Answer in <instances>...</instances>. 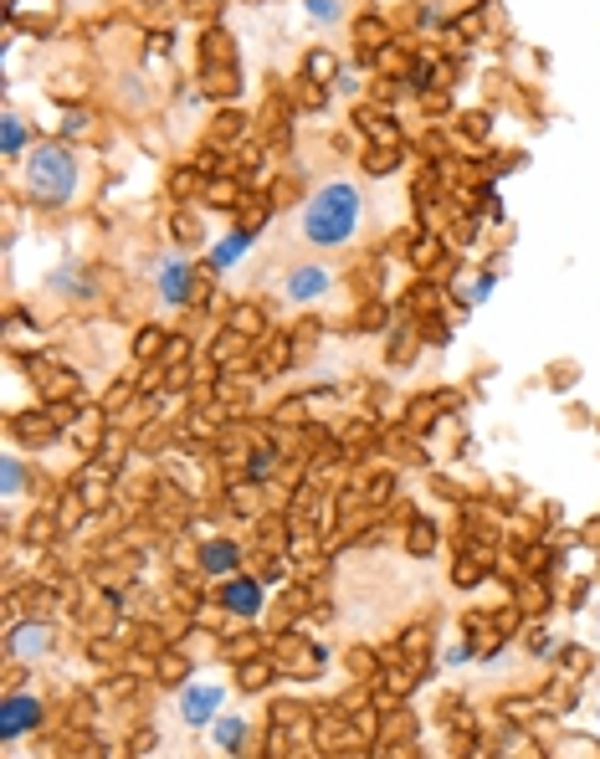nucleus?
Masks as SVG:
<instances>
[{
  "instance_id": "1",
  "label": "nucleus",
  "mask_w": 600,
  "mask_h": 759,
  "mask_svg": "<svg viewBox=\"0 0 600 759\" xmlns=\"http://www.w3.org/2000/svg\"><path fill=\"white\" fill-rule=\"evenodd\" d=\"M293 226H298V241H308L314 252H344L365 226V190L354 180H323L318 190H308Z\"/></svg>"
},
{
  "instance_id": "2",
  "label": "nucleus",
  "mask_w": 600,
  "mask_h": 759,
  "mask_svg": "<svg viewBox=\"0 0 600 759\" xmlns=\"http://www.w3.org/2000/svg\"><path fill=\"white\" fill-rule=\"evenodd\" d=\"M16 169H21V195H26L36 211H67V205L83 195V180H87L83 154L72 150L67 139H42V144H32Z\"/></svg>"
},
{
  "instance_id": "3",
  "label": "nucleus",
  "mask_w": 600,
  "mask_h": 759,
  "mask_svg": "<svg viewBox=\"0 0 600 759\" xmlns=\"http://www.w3.org/2000/svg\"><path fill=\"white\" fill-rule=\"evenodd\" d=\"M150 283H154V298H160L169 313H180V308L196 304L200 272H196V262H190L180 247H165V252L150 257Z\"/></svg>"
},
{
  "instance_id": "4",
  "label": "nucleus",
  "mask_w": 600,
  "mask_h": 759,
  "mask_svg": "<svg viewBox=\"0 0 600 759\" xmlns=\"http://www.w3.org/2000/svg\"><path fill=\"white\" fill-rule=\"evenodd\" d=\"M333 268L329 262H293V268L283 272V283H278V298H283L287 308H308V304H323L333 293Z\"/></svg>"
},
{
  "instance_id": "5",
  "label": "nucleus",
  "mask_w": 600,
  "mask_h": 759,
  "mask_svg": "<svg viewBox=\"0 0 600 759\" xmlns=\"http://www.w3.org/2000/svg\"><path fill=\"white\" fill-rule=\"evenodd\" d=\"M221 709H226V688L216 677H196V683H185L175 692V719L185 728H211L221 719Z\"/></svg>"
},
{
  "instance_id": "6",
  "label": "nucleus",
  "mask_w": 600,
  "mask_h": 759,
  "mask_svg": "<svg viewBox=\"0 0 600 759\" xmlns=\"http://www.w3.org/2000/svg\"><path fill=\"white\" fill-rule=\"evenodd\" d=\"M216 601H221V610H226V616L257 621V616H262V606H267V585H262V580H251V574L236 570L232 580H221Z\"/></svg>"
},
{
  "instance_id": "7",
  "label": "nucleus",
  "mask_w": 600,
  "mask_h": 759,
  "mask_svg": "<svg viewBox=\"0 0 600 759\" xmlns=\"http://www.w3.org/2000/svg\"><path fill=\"white\" fill-rule=\"evenodd\" d=\"M36 724H42V698H32V692H11V698L0 703V739L5 744L26 739Z\"/></svg>"
},
{
  "instance_id": "8",
  "label": "nucleus",
  "mask_w": 600,
  "mask_h": 759,
  "mask_svg": "<svg viewBox=\"0 0 600 759\" xmlns=\"http://www.w3.org/2000/svg\"><path fill=\"white\" fill-rule=\"evenodd\" d=\"M236 570H242V539H232V534L200 539V574L205 580H232Z\"/></svg>"
},
{
  "instance_id": "9",
  "label": "nucleus",
  "mask_w": 600,
  "mask_h": 759,
  "mask_svg": "<svg viewBox=\"0 0 600 759\" xmlns=\"http://www.w3.org/2000/svg\"><path fill=\"white\" fill-rule=\"evenodd\" d=\"M5 652L16 662H42L51 652V626L47 621H16L5 631Z\"/></svg>"
},
{
  "instance_id": "10",
  "label": "nucleus",
  "mask_w": 600,
  "mask_h": 759,
  "mask_svg": "<svg viewBox=\"0 0 600 759\" xmlns=\"http://www.w3.org/2000/svg\"><path fill=\"white\" fill-rule=\"evenodd\" d=\"M251 241H257V232H251V226H242V232H226V237H221L216 247L205 252V268H211V272H236L251 257Z\"/></svg>"
},
{
  "instance_id": "11",
  "label": "nucleus",
  "mask_w": 600,
  "mask_h": 759,
  "mask_svg": "<svg viewBox=\"0 0 600 759\" xmlns=\"http://www.w3.org/2000/svg\"><path fill=\"white\" fill-rule=\"evenodd\" d=\"M32 144H36V139H32V123L21 119L16 108H5V119H0V154H5L11 165H21Z\"/></svg>"
},
{
  "instance_id": "12",
  "label": "nucleus",
  "mask_w": 600,
  "mask_h": 759,
  "mask_svg": "<svg viewBox=\"0 0 600 759\" xmlns=\"http://www.w3.org/2000/svg\"><path fill=\"white\" fill-rule=\"evenodd\" d=\"M251 739V724L242 719V713H221L216 724H211V744H216L221 755H242Z\"/></svg>"
},
{
  "instance_id": "13",
  "label": "nucleus",
  "mask_w": 600,
  "mask_h": 759,
  "mask_svg": "<svg viewBox=\"0 0 600 759\" xmlns=\"http://www.w3.org/2000/svg\"><path fill=\"white\" fill-rule=\"evenodd\" d=\"M51 298H93V283H87V272L78 262H62V268L47 277Z\"/></svg>"
},
{
  "instance_id": "14",
  "label": "nucleus",
  "mask_w": 600,
  "mask_h": 759,
  "mask_svg": "<svg viewBox=\"0 0 600 759\" xmlns=\"http://www.w3.org/2000/svg\"><path fill=\"white\" fill-rule=\"evenodd\" d=\"M303 16L314 26H339L344 21V0H303Z\"/></svg>"
},
{
  "instance_id": "15",
  "label": "nucleus",
  "mask_w": 600,
  "mask_h": 759,
  "mask_svg": "<svg viewBox=\"0 0 600 759\" xmlns=\"http://www.w3.org/2000/svg\"><path fill=\"white\" fill-rule=\"evenodd\" d=\"M0 473H5V488H0V493H5V498H21V493H26V477H32V473H26V462H21L16 452H5V462H0Z\"/></svg>"
},
{
  "instance_id": "16",
  "label": "nucleus",
  "mask_w": 600,
  "mask_h": 759,
  "mask_svg": "<svg viewBox=\"0 0 600 759\" xmlns=\"http://www.w3.org/2000/svg\"><path fill=\"white\" fill-rule=\"evenodd\" d=\"M272 467H278V452H272V447H257V452L247 456V477H251V483H262Z\"/></svg>"
},
{
  "instance_id": "17",
  "label": "nucleus",
  "mask_w": 600,
  "mask_h": 759,
  "mask_svg": "<svg viewBox=\"0 0 600 759\" xmlns=\"http://www.w3.org/2000/svg\"><path fill=\"white\" fill-rule=\"evenodd\" d=\"M87 129H93V119H87L83 108H67V114H62V139H67V144H72V139H83Z\"/></svg>"
},
{
  "instance_id": "18",
  "label": "nucleus",
  "mask_w": 600,
  "mask_h": 759,
  "mask_svg": "<svg viewBox=\"0 0 600 759\" xmlns=\"http://www.w3.org/2000/svg\"><path fill=\"white\" fill-rule=\"evenodd\" d=\"M487 298H493V272H487V277H472V283L462 287V304H467V308L487 304Z\"/></svg>"
},
{
  "instance_id": "19",
  "label": "nucleus",
  "mask_w": 600,
  "mask_h": 759,
  "mask_svg": "<svg viewBox=\"0 0 600 759\" xmlns=\"http://www.w3.org/2000/svg\"><path fill=\"white\" fill-rule=\"evenodd\" d=\"M308 72H314V78H329V72H333V57L314 51V57H308Z\"/></svg>"
}]
</instances>
